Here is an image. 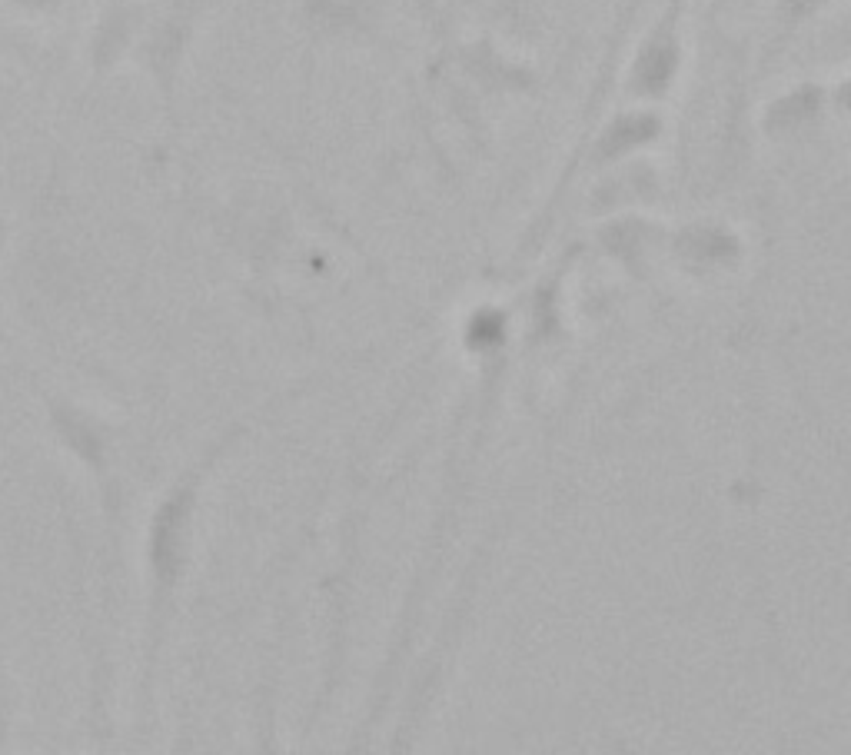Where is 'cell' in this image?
Wrapping results in <instances>:
<instances>
[{
  "label": "cell",
  "instance_id": "6da1fadb",
  "mask_svg": "<svg viewBox=\"0 0 851 755\" xmlns=\"http://www.w3.org/2000/svg\"><path fill=\"white\" fill-rule=\"evenodd\" d=\"M180 529H183V499L170 503L157 519V539H153V559L160 569H173V556L180 549Z\"/></svg>",
  "mask_w": 851,
  "mask_h": 755
},
{
  "label": "cell",
  "instance_id": "7a4b0ae2",
  "mask_svg": "<svg viewBox=\"0 0 851 755\" xmlns=\"http://www.w3.org/2000/svg\"><path fill=\"white\" fill-rule=\"evenodd\" d=\"M502 336V323L499 316H479V320L473 323V330H469V340H473L476 346H489L496 343Z\"/></svg>",
  "mask_w": 851,
  "mask_h": 755
}]
</instances>
